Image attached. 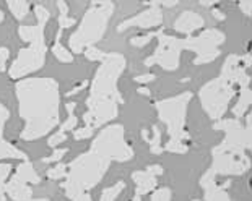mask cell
<instances>
[{"label":"cell","instance_id":"cell-1","mask_svg":"<svg viewBox=\"0 0 252 201\" xmlns=\"http://www.w3.org/2000/svg\"><path fill=\"white\" fill-rule=\"evenodd\" d=\"M20 117L25 126L23 141L39 140L51 133L61 122V91L54 78H25L15 84Z\"/></svg>","mask_w":252,"mask_h":201},{"label":"cell","instance_id":"cell-2","mask_svg":"<svg viewBox=\"0 0 252 201\" xmlns=\"http://www.w3.org/2000/svg\"><path fill=\"white\" fill-rule=\"evenodd\" d=\"M126 57L122 54H108L94 73L87 99L88 110L83 114V122L93 130L109 124L119 115V104L124 102L117 81L126 70Z\"/></svg>","mask_w":252,"mask_h":201},{"label":"cell","instance_id":"cell-3","mask_svg":"<svg viewBox=\"0 0 252 201\" xmlns=\"http://www.w3.org/2000/svg\"><path fill=\"white\" fill-rule=\"evenodd\" d=\"M112 13H114V3L111 0L91 2L90 8L85 12L82 21H80L78 29L68 39L70 52L82 54L88 47H93L96 42L103 39Z\"/></svg>","mask_w":252,"mask_h":201},{"label":"cell","instance_id":"cell-4","mask_svg":"<svg viewBox=\"0 0 252 201\" xmlns=\"http://www.w3.org/2000/svg\"><path fill=\"white\" fill-rule=\"evenodd\" d=\"M109 166L111 162L108 159L94 154L93 151L83 152L78 157H75L70 164H67L68 172L65 182L62 183V188L65 192H72V190L90 192L103 180Z\"/></svg>","mask_w":252,"mask_h":201},{"label":"cell","instance_id":"cell-5","mask_svg":"<svg viewBox=\"0 0 252 201\" xmlns=\"http://www.w3.org/2000/svg\"><path fill=\"white\" fill-rule=\"evenodd\" d=\"M90 151L109 162H127L133 157V150L126 141V131L122 125H109L99 131L91 141Z\"/></svg>","mask_w":252,"mask_h":201},{"label":"cell","instance_id":"cell-6","mask_svg":"<svg viewBox=\"0 0 252 201\" xmlns=\"http://www.w3.org/2000/svg\"><path fill=\"white\" fill-rule=\"evenodd\" d=\"M190 99H192V93L186 91L182 94H178V96L155 102L159 120L168 128L169 140H178L184 143L189 140V133H186L184 126H186L187 105H189Z\"/></svg>","mask_w":252,"mask_h":201},{"label":"cell","instance_id":"cell-7","mask_svg":"<svg viewBox=\"0 0 252 201\" xmlns=\"http://www.w3.org/2000/svg\"><path fill=\"white\" fill-rule=\"evenodd\" d=\"M236 84L224 80L223 76H218L215 80L203 84L200 89V102L203 110L208 114V117L213 120H221L226 114L228 104L234 98Z\"/></svg>","mask_w":252,"mask_h":201},{"label":"cell","instance_id":"cell-8","mask_svg":"<svg viewBox=\"0 0 252 201\" xmlns=\"http://www.w3.org/2000/svg\"><path fill=\"white\" fill-rule=\"evenodd\" d=\"M251 114H248V125H243L238 119H221L213 125L215 130L224 131V140L221 145L213 148L212 152H234L246 154V150H251Z\"/></svg>","mask_w":252,"mask_h":201},{"label":"cell","instance_id":"cell-9","mask_svg":"<svg viewBox=\"0 0 252 201\" xmlns=\"http://www.w3.org/2000/svg\"><path fill=\"white\" fill-rule=\"evenodd\" d=\"M46 34H41L39 38L30 42V47L21 49L17 59L8 68V75L12 80H21L23 76H28L31 73L41 70L46 63Z\"/></svg>","mask_w":252,"mask_h":201},{"label":"cell","instance_id":"cell-10","mask_svg":"<svg viewBox=\"0 0 252 201\" xmlns=\"http://www.w3.org/2000/svg\"><path fill=\"white\" fill-rule=\"evenodd\" d=\"M224 42V33L218 31L215 28L205 29L198 36H189V38L182 39V47L186 50L195 52V65H203V63H210L220 55V46Z\"/></svg>","mask_w":252,"mask_h":201},{"label":"cell","instance_id":"cell-11","mask_svg":"<svg viewBox=\"0 0 252 201\" xmlns=\"http://www.w3.org/2000/svg\"><path fill=\"white\" fill-rule=\"evenodd\" d=\"M157 39H158V47L153 52L152 57H148L145 60V67L152 65H159L164 70L173 72L179 67V57L181 52L184 50L182 47V39L174 38V36L164 34L163 31H157Z\"/></svg>","mask_w":252,"mask_h":201},{"label":"cell","instance_id":"cell-12","mask_svg":"<svg viewBox=\"0 0 252 201\" xmlns=\"http://www.w3.org/2000/svg\"><path fill=\"white\" fill-rule=\"evenodd\" d=\"M213 162L210 171L215 176H243L251 169V161L246 154L234 152H212Z\"/></svg>","mask_w":252,"mask_h":201},{"label":"cell","instance_id":"cell-13","mask_svg":"<svg viewBox=\"0 0 252 201\" xmlns=\"http://www.w3.org/2000/svg\"><path fill=\"white\" fill-rule=\"evenodd\" d=\"M148 8L143 10L135 17L124 20L122 23L117 26V33H124L126 29L132 28V26H137V28H155V26H159L163 23V12H161V5L159 2H150L147 3Z\"/></svg>","mask_w":252,"mask_h":201},{"label":"cell","instance_id":"cell-14","mask_svg":"<svg viewBox=\"0 0 252 201\" xmlns=\"http://www.w3.org/2000/svg\"><path fill=\"white\" fill-rule=\"evenodd\" d=\"M220 76H223L224 80L231 81L233 84H238L241 88L249 86V83H251V76L248 75V68L243 67L241 57L234 55V54L226 57V60H224L223 67H221Z\"/></svg>","mask_w":252,"mask_h":201},{"label":"cell","instance_id":"cell-15","mask_svg":"<svg viewBox=\"0 0 252 201\" xmlns=\"http://www.w3.org/2000/svg\"><path fill=\"white\" fill-rule=\"evenodd\" d=\"M163 174L161 166H148L145 171H135L132 172V180L137 185V197H143L147 193H152L157 188L158 180L157 177Z\"/></svg>","mask_w":252,"mask_h":201},{"label":"cell","instance_id":"cell-16","mask_svg":"<svg viewBox=\"0 0 252 201\" xmlns=\"http://www.w3.org/2000/svg\"><path fill=\"white\" fill-rule=\"evenodd\" d=\"M200 185L203 188V198H205V201H231V198H229V195L226 192V188L231 185V182L228 180L223 187H220L217 183V176L210 169L202 176Z\"/></svg>","mask_w":252,"mask_h":201},{"label":"cell","instance_id":"cell-17","mask_svg":"<svg viewBox=\"0 0 252 201\" xmlns=\"http://www.w3.org/2000/svg\"><path fill=\"white\" fill-rule=\"evenodd\" d=\"M205 25V20H203L200 15L195 12H190V10H186L179 15V18L174 21V29L178 33L190 36L194 31L200 29L202 26Z\"/></svg>","mask_w":252,"mask_h":201},{"label":"cell","instance_id":"cell-18","mask_svg":"<svg viewBox=\"0 0 252 201\" xmlns=\"http://www.w3.org/2000/svg\"><path fill=\"white\" fill-rule=\"evenodd\" d=\"M5 195H8L13 201H30L33 197V188L30 187V183L23 182L13 174L5 183Z\"/></svg>","mask_w":252,"mask_h":201},{"label":"cell","instance_id":"cell-19","mask_svg":"<svg viewBox=\"0 0 252 201\" xmlns=\"http://www.w3.org/2000/svg\"><path fill=\"white\" fill-rule=\"evenodd\" d=\"M251 100H252V91L249 86H244L241 88V94H239V99L238 102L234 104L233 107V115L234 119H241L244 117V114L248 112V109L251 107Z\"/></svg>","mask_w":252,"mask_h":201},{"label":"cell","instance_id":"cell-20","mask_svg":"<svg viewBox=\"0 0 252 201\" xmlns=\"http://www.w3.org/2000/svg\"><path fill=\"white\" fill-rule=\"evenodd\" d=\"M15 176L18 178H21L23 182L26 183H33V185H37L41 182V177L37 176L33 164L30 161H21V164L17 167V172H15Z\"/></svg>","mask_w":252,"mask_h":201},{"label":"cell","instance_id":"cell-21","mask_svg":"<svg viewBox=\"0 0 252 201\" xmlns=\"http://www.w3.org/2000/svg\"><path fill=\"white\" fill-rule=\"evenodd\" d=\"M142 138L145 140L150 145V151H152V154H161L164 151L163 146H161V131L157 125L152 126V136L148 135V130H142Z\"/></svg>","mask_w":252,"mask_h":201},{"label":"cell","instance_id":"cell-22","mask_svg":"<svg viewBox=\"0 0 252 201\" xmlns=\"http://www.w3.org/2000/svg\"><path fill=\"white\" fill-rule=\"evenodd\" d=\"M2 159H20V161H28L26 152L18 150L17 146L10 145L7 140H0V161Z\"/></svg>","mask_w":252,"mask_h":201},{"label":"cell","instance_id":"cell-23","mask_svg":"<svg viewBox=\"0 0 252 201\" xmlns=\"http://www.w3.org/2000/svg\"><path fill=\"white\" fill-rule=\"evenodd\" d=\"M61 38H62V31L59 29V33L56 36V42H54V46H52V54L56 55V59L59 62H62V63H72L73 62V54L67 49L65 46H62Z\"/></svg>","mask_w":252,"mask_h":201},{"label":"cell","instance_id":"cell-24","mask_svg":"<svg viewBox=\"0 0 252 201\" xmlns=\"http://www.w3.org/2000/svg\"><path fill=\"white\" fill-rule=\"evenodd\" d=\"M7 7L17 20H23L30 12V3L25 2V0H8Z\"/></svg>","mask_w":252,"mask_h":201},{"label":"cell","instance_id":"cell-25","mask_svg":"<svg viewBox=\"0 0 252 201\" xmlns=\"http://www.w3.org/2000/svg\"><path fill=\"white\" fill-rule=\"evenodd\" d=\"M126 188V182L119 180L116 185H112V187H108L104 188L103 192H101V197H99V201H116L117 197L124 192Z\"/></svg>","mask_w":252,"mask_h":201},{"label":"cell","instance_id":"cell-26","mask_svg":"<svg viewBox=\"0 0 252 201\" xmlns=\"http://www.w3.org/2000/svg\"><path fill=\"white\" fill-rule=\"evenodd\" d=\"M75 107H77V102H67V104H65V109H67V112H68V117H67V120L61 125V128H59L61 131H63V133H67L68 130H75V128H77L78 119L75 117V114H73Z\"/></svg>","mask_w":252,"mask_h":201},{"label":"cell","instance_id":"cell-27","mask_svg":"<svg viewBox=\"0 0 252 201\" xmlns=\"http://www.w3.org/2000/svg\"><path fill=\"white\" fill-rule=\"evenodd\" d=\"M12 171V164L0 162V201H7V198H5V183H7V178L10 177Z\"/></svg>","mask_w":252,"mask_h":201},{"label":"cell","instance_id":"cell-28","mask_svg":"<svg viewBox=\"0 0 252 201\" xmlns=\"http://www.w3.org/2000/svg\"><path fill=\"white\" fill-rule=\"evenodd\" d=\"M67 172H68V167L67 164H62L59 162L57 166L51 167L49 171H47V178H51V180H61V178H65L67 177Z\"/></svg>","mask_w":252,"mask_h":201},{"label":"cell","instance_id":"cell-29","mask_svg":"<svg viewBox=\"0 0 252 201\" xmlns=\"http://www.w3.org/2000/svg\"><path fill=\"white\" fill-rule=\"evenodd\" d=\"M163 150L169 151V152H176V154H186L189 151V146L186 145L184 141H178V140H169L164 145Z\"/></svg>","mask_w":252,"mask_h":201},{"label":"cell","instance_id":"cell-30","mask_svg":"<svg viewBox=\"0 0 252 201\" xmlns=\"http://www.w3.org/2000/svg\"><path fill=\"white\" fill-rule=\"evenodd\" d=\"M33 10H34L37 25H44L46 26L47 21L51 20V12H49V10H47L44 5H41V3H36L34 7H33Z\"/></svg>","mask_w":252,"mask_h":201},{"label":"cell","instance_id":"cell-31","mask_svg":"<svg viewBox=\"0 0 252 201\" xmlns=\"http://www.w3.org/2000/svg\"><path fill=\"white\" fill-rule=\"evenodd\" d=\"M85 57H87L88 60L91 62H103L106 59V55H108V52H104V50H101L98 49V47H88L87 50L83 52Z\"/></svg>","mask_w":252,"mask_h":201},{"label":"cell","instance_id":"cell-32","mask_svg":"<svg viewBox=\"0 0 252 201\" xmlns=\"http://www.w3.org/2000/svg\"><path fill=\"white\" fill-rule=\"evenodd\" d=\"M153 38H157V33H150L147 36H135V38L130 39V46H133V47H143V46H147Z\"/></svg>","mask_w":252,"mask_h":201},{"label":"cell","instance_id":"cell-33","mask_svg":"<svg viewBox=\"0 0 252 201\" xmlns=\"http://www.w3.org/2000/svg\"><path fill=\"white\" fill-rule=\"evenodd\" d=\"M67 198L72 201H93L91 195L88 192H78V190H72V192H65Z\"/></svg>","mask_w":252,"mask_h":201},{"label":"cell","instance_id":"cell-34","mask_svg":"<svg viewBox=\"0 0 252 201\" xmlns=\"http://www.w3.org/2000/svg\"><path fill=\"white\" fill-rule=\"evenodd\" d=\"M67 141V133H63V131L57 130L56 133H52V136L49 140H47V145H49L51 148H56L59 146L61 143H65Z\"/></svg>","mask_w":252,"mask_h":201},{"label":"cell","instance_id":"cell-35","mask_svg":"<svg viewBox=\"0 0 252 201\" xmlns=\"http://www.w3.org/2000/svg\"><path fill=\"white\" fill-rule=\"evenodd\" d=\"M152 201H171V190L169 188L153 190Z\"/></svg>","mask_w":252,"mask_h":201},{"label":"cell","instance_id":"cell-36","mask_svg":"<svg viewBox=\"0 0 252 201\" xmlns=\"http://www.w3.org/2000/svg\"><path fill=\"white\" fill-rule=\"evenodd\" d=\"M94 133V130L91 128V126H87L85 125L83 128H78V130H73V138L75 140H87V138H91Z\"/></svg>","mask_w":252,"mask_h":201},{"label":"cell","instance_id":"cell-37","mask_svg":"<svg viewBox=\"0 0 252 201\" xmlns=\"http://www.w3.org/2000/svg\"><path fill=\"white\" fill-rule=\"evenodd\" d=\"M8 117H10V110L0 102V140H3V126L7 124Z\"/></svg>","mask_w":252,"mask_h":201},{"label":"cell","instance_id":"cell-38","mask_svg":"<svg viewBox=\"0 0 252 201\" xmlns=\"http://www.w3.org/2000/svg\"><path fill=\"white\" fill-rule=\"evenodd\" d=\"M67 152H68L67 148H62V150H56L49 157H44V159H42V162H46V164H49V162H59L63 156L67 154Z\"/></svg>","mask_w":252,"mask_h":201},{"label":"cell","instance_id":"cell-39","mask_svg":"<svg viewBox=\"0 0 252 201\" xmlns=\"http://www.w3.org/2000/svg\"><path fill=\"white\" fill-rule=\"evenodd\" d=\"M75 23H77V20L70 18L68 15H59V29L61 31L67 29V28H72Z\"/></svg>","mask_w":252,"mask_h":201},{"label":"cell","instance_id":"cell-40","mask_svg":"<svg viewBox=\"0 0 252 201\" xmlns=\"http://www.w3.org/2000/svg\"><path fill=\"white\" fill-rule=\"evenodd\" d=\"M10 57V50L7 47H0V72L5 70V62L8 60Z\"/></svg>","mask_w":252,"mask_h":201},{"label":"cell","instance_id":"cell-41","mask_svg":"<svg viewBox=\"0 0 252 201\" xmlns=\"http://www.w3.org/2000/svg\"><path fill=\"white\" fill-rule=\"evenodd\" d=\"M239 8L243 10L244 15H248V17H251L252 15V2L251 0H243V2H239Z\"/></svg>","mask_w":252,"mask_h":201},{"label":"cell","instance_id":"cell-42","mask_svg":"<svg viewBox=\"0 0 252 201\" xmlns=\"http://www.w3.org/2000/svg\"><path fill=\"white\" fill-rule=\"evenodd\" d=\"M88 84H90V81H88V80L82 81V83L78 84V86H75V88L72 89V91H68V93L65 94V96H73V94H77V93H80V91H82V89H85V88H87Z\"/></svg>","mask_w":252,"mask_h":201},{"label":"cell","instance_id":"cell-43","mask_svg":"<svg viewBox=\"0 0 252 201\" xmlns=\"http://www.w3.org/2000/svg\"><path fill=\"white\" fill-rule=\"evenodd\" d=\"M56 5H57V8H59V13H61V15H68V5L63 2V0H57Z\"/></svg>","mask_w":252,"mask_h":201},{"label":"cell","instance_id":"cell-44","mask_svg":"<svg viewBox=\"0 0 252 201\" xmlns=\"http://www.w3.org/2000/svg\"><path fill=\"white\" fill-rule=\"evenodd\" d=\"M153 80H155V75H153V73H147V75L135 76V81H137V83H148V81H153Z\"/></svg>","mask_w":252,"mask_h":201},{"label":"cell","instance_id":"cell-45","mask_svg":"<svg viewBox=\"0 0 252 201\" xmlns=\"http://www.w3.org/2000/svg\"><path fill=\"white\" fill-rule=\"evenodd\" d=\"M212 13H213V17H215L217 20H224V18H226V17H224V13L220 12V10H217V8H213Z\"/></svg>","mask_w":252,"mask_h":201},{"label":"cell","instance_id":"cell-46","mask_svg":"<svg viewBox=\"0 0 252 201\" xmlns=\"http://www.w3.org/2000/svg\"><path fill=\"white\" fill-rule=\"evenodd\" d=\"M138 93H140V94H147V96L150 94V91H148L147 88H140V89H138Z\"/></svg>","mask_w":252,"mask_h":201},{"label":"cell","instance_id":"cell-47","mask_svg":"<svg viewBox=\"0 0 252 201\" xmlns=\"http://www.w3.org/2000/svg\"><path fill=\"white\" fill-rule=\"evenodd\" d=\"M3 18H5V17H3V12H2V10H0V23H2V21H3Z\"/></svg>","mask_w":252,"mask_h":201},{"label":"cell","instance_id":"cell-48","mask_svg":"<svg viewBox=\"0 0 252 201\" xmlns=\"http://www.w3.org/2000/svg\"><path fill=\"white\" fill-rule=\"evenodd\" d=\"M30 201H49L47 198H39V200H30Z\"/></svg>","mask_w":252,"mask_h":201},{"label":"cell","instance_id":"cell-49","mask_svg":"<svg viewBox=\"0 0 252 201\" xmlns=\"http://www.w3.org/2000/svg\"><path fill=\"white\" fill-rule=\"evenodd\" d=\"M140 198L142 197H137V195H135V197H133V201H140Z\"/></svg>","mask_w":252,"mask_h":201},{"label":"cell","instance_id":"cell-50","mask_svg":"<svg viewBox=\"0 0 252 201\" xmlns=\"http://www.w3.org/2000/svg\"><path fill=\"white\" fill-rule=\"evenodd\" d=\"M194 201H200V200H194Z\"/></svg>","mask_w":252,"mask_h":201}]
</instances>
